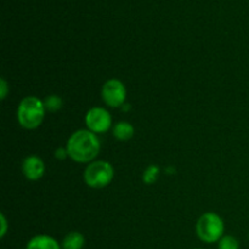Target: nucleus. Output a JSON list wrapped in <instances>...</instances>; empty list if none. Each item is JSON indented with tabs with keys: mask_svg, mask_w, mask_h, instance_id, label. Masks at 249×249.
Masks as SVG:
<instances>
[{
	"mask_svg": "<svg viewBox=\"0 0 249 249\" xmlns=\"http://www.w3.org/2000/svg\"><path fill=\"white\" fill-rule=\"evenodd\" d=\"M113 136L119 141H128L135 134V128L131 123L126 121L118 122L113 125Z\"/></svg>",
	"mask_w": 249,
	"mask_h": 249,
	"instance_id": "obj_9",
	"label": "nucleus"
},
{
	"mask_svg": "<svg viewBox=\"0 0 249 249\" xmlns=\"http://www.w3.org/2000/svg\"><path fill=\"white\" fill-rule=\"evenodd\" d=\"M160 174V169L158 165L150 164L142 173V181L146 185H153L158 180Z\"/></svg>",
	"mask_w": 249,
	"mask_h": 249,
	"instance_id": "obj_11",
	"label": "nucleus"
},
{
	"mask_svg": "<svg viewBox=\"0 0 249 249\" xmlns=\"http://www.w3.org/2000/svg\"><path fill=\"white\" fill-rule=\"evenodd\" d=\"M61 246H62V249H83L85 246V237L80 232L73 231L65 236Z\"/></svg>",
	"mask_w": 249,
	"mask_h": 249,
	"instance_id": "obj_10",
	"label": "nucleus"
},
{
	"mask_svg": "<svg viewBox=\"0 0 249 249\" xmlns=\"http://www.w3.org/2000/svg\"><path fill=\"white\" fill-rule=\"evenodd\" d=\"M44 105H45L46 112L55 113V112H58L62 108L63 100L58 95H49V96L44 99Z\"/></svg>",
	"mask_w": 249,
	"mask_h": 249,
	"instance_id": "obj_12",
	"label": "nucleus"
},
{
	"mask_svg": "<svg viewBox=\"0 0 249 249\" xmlns=\"http://www.w3.org/2000/svg\"><path fill=\"white\" fill-rule=\"evenodd\" d=\"M248 238H249V233H248Z\"/></svg>",
	"mask_w": 249,
	"mask_h": 249,
	"instance_id": "obj_18",
	"label": "nucleus"
},
{
	"mask_svg": "<svg viewBox=\"0 0 249 249\" xmlns=\"http://www.w3.org/2000/svg\"><path fill=\"white\" fill-rule=\"evenodd\" d=\"M126 88L123 82L119 79L112 78L105 82L101 89V97L105 105L112 108H118L123 107L126 101Z\"/></svg>",
	"mask_w": 249,
	"mask_h": 249,
	"instance_id": "obj_5",
	"label": "nucleus"
},
{
	"mask_svg": "<svg viewBox=\"0 0 249 249\" xmlns=\"http://www.w3.org/2000/svg\"><path fill=\"white\" fill-rule=\"evenodd\" d=\"M114 178V168L107 160H96L89 163L83 173L85 185L91 189H105Z\"/></svg>",
	"mask_w": 249,
	"mask_h": 249,
	"instance_id": "obj_4",
	"label": "nucleus"
},
{
	"mask_svg": "<svg viewBox=\"0 0 249 249\" xmlns=\"http://www.w3.org/2000/svg\"><path fill=\"white\" fill-rule=\"evenodd\" d=\"M218 249H240V242L231 235H224L218 242Z\"/></svg>",
	"mask_w": 249,
	"mask_h": 249,
	"instance_id": "obj_13",
	"label": "nucleus"
},
{
	"mask_svg": "<svg viewBox=\"0 0 249 249\" xmlns=\"http://www.w3.org/2000/svg\"><path fill=\"white\" fill-rule=\"evenodd\" d=\"M46 108L44 100L36 96H26L21 100L16 111L17 122L27 130L38 129L45 118Z\"/></svg>",
	"mask_w": 249,
	"mask_h": 249,
	"instance_id": "obj_2",
	"label": "nucleus"
},
{
	"mask_svg": "<svg viewBox=\"0 0 249 249\" xmlns=\"http://www.w3.org/2000/svg\"><path fill=\"white\" fill-rule=\"evenodd\" d=\"M55 158L58 160H65L66 158H68V151L66 146L65 147H58L55 151Z\"/></svg>",
	"mask_w": 249,
	"mask_h": 249,
	"instance_id": "obj_15",
	"label": "nucleus"
},
{
	"mask_svg": "<svg viewBox=\"0 0 249 249\" xmlns=\"http://www.w3.org/2000/svg\"><path fill=\"white\" fill-rule=\"evenodd\" d=\"M85 125L88 130L94 134H104L111 129L112 116L105 107H91L85 113Z\"/></svg>",
	"mask_w": 249,
	"mask_h": 249,
	"instance_id": "obj_6",
	"label": "nucleus"
},
{
	"mask_svg": "<svg viewBox=\"0 0 249 249\" xmlns=\"http://www.w3.org/2000/svg\"><path fill=\"white\" fill-rule=\"evenodd\" d=\"M0 223H1V230H0V237L4 238L7 233V220L4 214H0Z\"/></svg>",
	"mask_w": 249,
	"mask_h": 249,
	"instance_id": "obj_16",
	"label": "nucleus"
},
{
	"mask_svg": "<svg viewBox=\"0 0 249 249\" xmlns=\"http://www.w3.org/2000/svg\"><path fill=\"white\" fill-rule=\"evenodd\" d=\"M225 224L223 218L214 212H208L199 216L196 224V233L199 240L204 243L219 242L224 236Z\"/></svg>",
	"mask_w": 249,
	"mask_h": 249,
	"instance_id": "obj_3",
	"label": "nucleus"
},
{
	"mask_svg": "<svg viewBox=\"0 0 249 249\" xmlns=\"http://www.w3.org/2000/svg\"><path fill=\"white\" fill-rule=\"evenodd\" d=\"M66 148L68 151V157L73 162L89 164L96 160L101 151V142L96 134L88 129H79L71 134L68 138Z\"/></svg>",
	"mask_w": 249,
	"mask_h": 249,
	"instance_id": "obj_1",
	"label": "nucleus"
},
{
	"mask_svg": "<svg viewBox=\"0 0 249 249\" xmlns=\"http://www.w3.org/2000/svg\"><path fill=\"white\" fill-rule=\"evenodd\" d=\"M194 249H203V248H194Z\"/></svg>",
	"mask_w": 249,
	"mask_h": 249,
	"instance_id": "obj_17",
	"label": "nucleus"
},
{
	"mask_svg": "<svg viewBox=\"0 0 249 249\" xmlns=\"http://www.w3.org/2000/svg\"><path fill=\"white\" fill-rule=\"evenodd\" d=\"M26 249H62V246L53 236L36 235L27 242Z\"/></svg>",
	"mask_w": 249,
	"mask_h": 249,
	"instance_id": "obj_8",
	"label": "nucleus"
},
{
	"mask_svg": "<svg viewBox=\"0 0 249 249\" xmlns=\"http://www.w3.org/2000/svg\"><path fill=\"white\" fill-rule=\"evenodd\" d=\"M22 173L29 181H38L45 174V163L36 155L27 156L22 162Z\"/></svg>",
	"mask_w": 249,
	"mask_h": 249,
	"instance_id": "obj_7",
	"label": "nucleus"
},
{
	"mask_svg": "<svg viewBox=\"0 0 249 249\" xmlns=\"http://www.w3.org/2000/svg\"><path fill=\"white\" fill-rule=\"evenodd\" d=\"M7 92H9V85H7L6 80H5L4 78H1V79H0V99H6Z\"/></svg>",
	"mask_w": 249,
	"mask_h": 249,
	"instance_id": "obj_14",
	"label": "nucleus"
}]
</instances>
